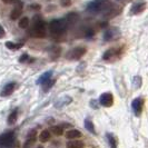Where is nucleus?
<instances>
[{
    "mask_svg": "<svg viewBox=\"0 0 148 148\" xmlns=\"http://www.w3.org/2000/svg\"><path fill=\"white\" fill-rule=\"evenodd\" d=\"M65 136H66V138L70 139V140H76L77 138L82 137V133L79 130H77V129H70V130H68L65 134Z\"/></svg>",
    "mask_w": 148,
    "mask_h": 148,
    "instance_id": "f8f14e48",
    "label": "nucleus"
},
{
    "mask_svg": "<svg viewBox=\"0 0 148 148\" xmlns=\"http://www.w3.org/2000/svg\"><path fill=\"white\" fill-rule=\"evenodd\" d=\"M17 1L18 0H2V2H5V3H14V5H15Z\"/></svg>",
    "mask_w": 148,
    "mask_h": 148,
    "instance_id": "7c9ffc66",
    "label": "nucleus"
},
{
    "mask_svg": "<svg viewBox=\"0 0 148 148\" xmlns=\"http://www.w3.org/2000/svg\"><path fill=\"white\" fill-rule=\"evenodd\" d=\"M65 20L67 21L68 26H73L76 22H78V20H79V15L76 14V12H70V14H68L66 16Z\"/></svg>",
    "mask_w": 148,
    "mask_h": 148,
    "instance_id": "ddd939ff",
    "label": "nucleus"
},
{
    "mask_svg": "<svg viewBox=\"0 0 148 148\" xmlns=\"http://www.w3.org/2000/svg\"><path fill=\"white\" fill-rule=\"evenodd\" d=\"M47 32V23L41 17H35L34 25L29 30L30 36L35 38H44Z\"/></svg>",
    "mask_w": 148,
    "mask_h": 148,
    "instance_id": "f257e3e1",
    "label": "nucleus"
},
{
    "mask_svg": "<svg viewBox=\"0 0 148 148\" xmlns=\"http://www.w3.org/2000/svg\"><path fill=\"white\" fill-rule=\"evenodd\" d=\"M71 5V0H61V6L62 7H69Z\"/></svg>",
    "mask_w": 148,
    "mask_h": 148,
    "instance_id": "c85d7f7f",
    "label": "nucleus"
},
{
    "mask_svg": "<svg viewBox=\"0 0 148 148\" xmlns=\"http://www.w3.org/2000/svg\"><path fill=\"white\" fill-rule=\"evenodd\" d=\"M22 42L21 44H15V42H11V41H7L6 42V47L10 50H18L22 47Z\"/></svg>",
    "mask_w": 148,
    "mask_h": 148,
    "instance_id": "aec40b11",
    "label": "nucleus"
},
{
    "mask_svg": "<svg viewBox=\"0 0 148 148\" xmlns=\"http://www.w3.org/2000/svg\"><path fill=\"white\" fill-rule=\"evenodd\" d=\"M5 36H6V31L3 29V27L0 25V38H3Z\"/></svg>",
    "mask_w": 148,
    "mask_h": 148,
    "instance_id": "c756f323",
    "label": "nucleus"
},
{
    "mask_svg": "<svg viewBox=\"0 0 148 148\" xmlns=\"http://www.w3.org/2000/svg\"><path fill=\"white\" fill-rule=\"evenodd\" d=\"M51 75H52V71L51 70H49V71H47V73H45L42 74L39 78H38L37 80V84L39 85H44L45 82H47L48 80H50V78H51Z\"/></svg>",
    "mask_w": 148,
    "mask_h": 148,
    "instance_id": "dca6fc26",
    "label": "nucleus"
},
{
    "mask_svg": "<svg viewBox=\"0 0 148 148\" xmlns=\"http://www.w3.org/2000/svg\"><path fill=\"white\" fill-rule=\"evenodd\" d=\"M38 148H44L42 146H38Z\"/></svg>",
    "mask_w": 148,
    "mask_h": 148,
    "instance_id": "2f4dec72",
    "label": "nucleus"
},
{
    "mask_svg": "<svg viewBox=\"0 0 148 148\" xmlns=\"http://www.w3.org/2000/svg\"><path fill=\"white\" fill-rule=\"evenodd\" d=\"M18 26H19V28H21V29H26V28H28V26H29V18H27V17L21 18V19L19 20Z\"/></svg>",
    "mask_w": 148,
    "mask_h": 148,
    "instance_id": "412c9836",
    "label": "nucleus"
},
{
    "mask_svg": "<svg viewBox=\"0 0 148 148\" xmlns=\"http://www.w3.org/2000/svg\"><path fill=\"white\" fill-rule=\"evenodd\" d=\"M60 53H61V48L59 46H52L51 48L49 49V55H50V58L52 60L59 58Z\"/></svg>",
    "mask_w": 148,
    "mask_h": 148,
    "instance_id": "4468645a",
    "label": "nucleus"
},
{
    "mask_svg": "<svg viewBox=\"0 0 148 148\" xmlns=\"http://www.w3.org/2000/svg\"><path fill=\"white\" fill-rule=\"evenodd\" d=\"M117 1H120V0H117Z\"/></svg>",
    "mask_w": 148,
    "mask_h": 148,
    "instance_id": "473e14b6",
    "label": "nucleus"
},
{
    "mask_svg": "<svg viewBox=\"0 0 148 148\" xmlns=\"http://www.w3.org/2000/svg\"><path fill=\"white\" fill-rule=\"evenodd\" d=\"M120 31H119L118 28L116 27H111V28H108L106 29L104 34V39L106 41H111V40H116L120 37Z\"/></svg>",
    "mask_w": 148,
    "mask_h": 148,
    "instance_id": "20e7f679",
    "label": "nucleus"
},
{
    "mask_svg": "<svg viewBox=\"0 0 148 148\" xmlns=\"http://www.w3.org/2000/svg\"><path fill=\"white\" fill-rule=\"evenodd\" d=\"M17 118H18V109H15L14 111H11V114L8 117V124L9 125H14Z\"/></svg>",
    "mask_w": 148,
    "mask_h": 148,
    "instance_id": "6ab92c4d",
    "label": "nucleus"
},
{
    "mask_svg": "<svg viewBox=\"0 0 148 148\" xmlns=\"http://www.w3.org/2000/svg\"><path fill=\"white\" fill-rule=\"evenodd\" d=\"M16 88V84L15 82H9L3 88H2V91H1V96L2 97H7L9 95H11L14 92V90Z\"/></svg>",
    "mask_w": 148,
    "mask_h": 148,
    "instance_id": "9b49d317",
    "label": "nucleus"
},
{
    "mask_svg": "<svg viewBox=\"0 0 148 148\" xmlns=\"http://www.w3.org/2000/svg\"><path fill=\"white\" fill-rule=\"evenodd\" d=\"M134 82H135L134 84H135V87H136V88H139L141 86V78L139 76H136L135 79H134Z\"/></svg>",
    "mask_w": 148,
    "mask_h": 148,
    "instance_id": "a878e982",
    "label": "nucleus"
},
{
    "mask_svg": "<svg viewBox=\"0 0 148 148\" xmlns=\"http://www.w3.org/2000/svg\"><path fill=\"white\" fill-rule=\"evenodd\" d=\"M99 103L104 107H110L114 104V97L110 92H105L99 98Z\"/></svg>",
    "mask_w": 148,
    "mask_h": 148,
    "instance_id": "1a4fd4ad",
    "label": "nucleus"
},
{
    "mask_svg": "<svg viewBox=\"0 0 148 148\" xmlns=\"http://www.w3.org/2000/svg\"><path fill=\"white\" fill-rule=\"evenodd\" d=\"M14 143H15V135H14V133H7L0 136V147L12 146Z\"/></svg>",
    "mask_w": 148,
    "mask_h": 148,
    "instance_id": "0eeeda50",
    "label": "nucleus"
},
{
    "mask_svg": "<svg viewBox=\"0 0 148 148\" xmlns=\"http://www.w3.org/2000/svg\"><path fill=\"white\" fill-rule=\"evenodd\" d=\"M94 35H95V31H94V29H91V28H88V29L86 30V32H85V36L87 38L92 37Z\"/></svg>",
    "mask_w": 148,
    "mask_h": 148,
    "instance_id": "bb28decb",
    "label": "nucleus"
},
{
    "mask_svg": "<svg viewBox=\"0 0 148 148\" xmlns=\"http://www.w3.org/2000/svg\"><path fill=\"white\" fill-rule=\"evenodd\" d=\"M55 80L53 79H50V80H48L47 82H45L44 85H42V88H44V90L45 91H47V90H49V89L51 88L52 86L55 85Z\"/></svg>",
    "mask_w": 148,
    "mask_h": 148,
    "instance_id": "5701e85b",
    "label": "nucleus"
},
{
    "mask_svg": "<svg viewBox=\"0 0 148 148\" xmlns=\"http://www.w3.org/2000/svg\"><path fill=\"white\" fill-rule=\"evenodd\" d=\"M22 12V1L18 0L15 3V8L12 9V11L10 12V19L11 20H17L20 18V15Z\"/></svg>",
    "mask_w": 148,
    "mask_h": 148,
    "instance_id": "6e6552de",
    "label": "nucleus"
},
{
    "mask_svg": "<svg viewBox=\"0 0 148 148\" xmlns=\"http://www.w3.org/2000/svg\"><path fill=\"white\" fill-rule=\"evenodd\" d=\"M19 61H20V62H26V61H29V56H28L27 53H23L21 57H20Z\"/></svg>",
    "mask_w": 148,
    "mask_h": 148,
    "instance_id": "cd10ccee",
    "label": "nucleus"
},
{
    "mask_svg": "<svg viewBox=\"0 0 148 148\" xmlns=\"http://www.w3.org/2000/svg\"><path fill=\"white\" fill-rule=\"evenodd\" d=\"M146 6H147V3H146L145 0H136L132 6L130 14L132 15H139L146 9Z\"/></svg>",
    "mask_w": 148,
    "mask_h": 148,
    "instance_id": "423d86ee",
    "label": "nucleus"
},
{
    "mask_svg": "<svg viewBox=\"0 0 148 148\" xmlns=\"http://www.w3.org/2000/svg\"><path fill=\"white\" fill-rule=\"evenodd\" d=\"M51 133L55 134L56 136H61L62 133H64V129L61 126H53L51 127Z\"/></svg>",
    "mask_w": 148,
    "mask_h": 148,
    "instance_id": "4be33fe9",
    "label": "nucleus"
},
{
    "mask_svg": "<svg viewBox=\"0 0 148 148\" xmlns=\"http://www.w3.org/2000/svg\"><path fill=\"white\" fill-rule=\"evenodd\" d=\"M108 141H109V145L111 148H117V143H116V139L114 138L112 135H108Z\"/></svg>",
    "mask_w": 148,
    "mask_h": 148,
    "instance_id": "393cba45",
    "label": "nucleus"
},
{
    "mask_svg": "<svg viewBox=\"0 0 148 148\" xmlns=\"http://www.w3.org/2000/svg\"><path fill=\"white\" fill-rule=\"evenodd\" d=\"M50 139V132L49 130H42L39 135V140L41 143H47Z\"/></svg>",
    "mask_w": 148,
    "mask_h": 148,
    "instance_id": "a211bd4d",
    "label": "nucleus"
},
{
    "mask_svg": "<svg viewBox=\"0 0 148 148\" xmlns=\"http://www.w3.org/2000/svg\"><path fill=\"white\" fill-rule=\"evenodd\" d=\"M85 127L88 129L90 133H95V127L92 125V123H91L90 120H88V119L85 120Z\"/></svg>",
    "mask_w": 148,
    "mask_h": 148,
    "instance_id": "b1692460",
    "label": "nucleus"
},
{
    "mask_svg": "<svg viewBox=\"0 0 148 148\" xmlns=\"http://www.w3.org/2000/svg\"><path fill=\"white\" fill-rule=\"evenodd\" d=\"M86 51H87V49H86L85 47H82V46H77V47H75L71 50H69V51L67 52L66 57H67V59H69V60H79L82 56L86 53Z\"/></svg>",
    "mask_w": 148,
    "mask_h": 148,
    "instance_id": "7ed1b4c3",
    "label": "nucleus"
},
{
    "mask_svg": "<svg viewBox=\"0 0 148 148\" xmlns=\"http://www.w3.org/2000/svg\"><path fill=\"white\" fill-rule=\"evenodd\" d=\"M84 147V143L82 140H70L67 144V148H82Z\"/></svg>",
    "mask_w": 148,
    "mask_h": 148,
    "instance_id": "f3484780",
    "label": "nucleus"
},
{
    "mask_svg": "<svg viewBox=\"0 0 148 148\" xmlns=\"http://www.w3.org/2000/svg\"><path fill=\"white\" fill-rule=\"evenodd\" d=\"M105 7L104 0H94L91 2H89V5L87 6V10L91 14H97L99 11H101Z\"/></svg>",
    "mask_w": 148,
    "mask_h": 148,
    "instance_id": "39448f33",
    "label": "nucleus"
},
{
    "mask_svg": "<svg viewBox=\"0 0 148 148\" xmlns=\"http://www.w3.org/2000/svg\"><path fill=\"white\" fill-rule=\"evenodd\" d=\"M68 23L65 19H53L49 22L48 28L50 34L53 36H61L66 32L67 28H68Z\"/></svg>",
    "mask_w": 148,
    "mask_h": 148,
    "instance_id": "f03ea898",
    "label": "nucleus"
},
{
    "mask_svg": "<svg viewBox=\"0 0 148 148\" xmlns=\"http://www.w3.org/2000/svg\"><path fill=\"white\" fill-rule=\"evenodd\" d=\"M133 109L135 110L136 115H139L140 114L141 109H143V99L140 98H136L133 101Z\"/></svg>",
    "mask_w": 148,
    "mask_h": 148,
    "instance_id": "2eb2a0df",
    "label": "nucleus"
},
{
    "mask_svg": "<svg viewBox=\"0 0 148 148\" xmlns=\"http://www.w3.org/2000/svg\"><path fill=\"white\" fill-rule=\"evenodd\" d=\"M119 55H120V50H119V49L110 48V49H108V50L105 51V53L103 55V59L109 61V60H112L114 58L118 57Z\"/></svg>",
    "mask_w": 148,
    "mask_h": 148,
    "instance_id": "9d476101",
    "label": "nucleus"
}]
</instances>
